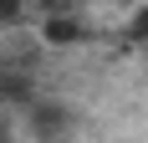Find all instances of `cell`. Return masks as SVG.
I'll return each instance as SVG.
<instances>
[{"label":"cell","mask_w":148,"mask_h":143,"mask_svg":"<svg viewBox=\"0 0 148 143\" xmlns=\"http://www.w3.org/2000/svg\"><path fill=\"white\" fill-rule=\"evenodd\" d=\"M46 41L72 46V41H82V26H77V21H66V15H51V21H46Z\"/></svg>","instance_id":"cell-1"},{"label":"cell","mask_w":148,"mask_h":143,"mask_svg":"<svg viewBox=\"0 0 148 143\" xmlns=\"http://www.w3.org/2000/svg\"><path fill=\"white\" fill-rule=\"evenodd\" d=\"M61 107H36V133H61Z\"/></svg>","instance_id":"cell-2"},{"label":"cell","mask_w":148,"mask_h":143,"mask_svg":"<svg viewBox=\"0 0 148 143\" xmlns=\"http://www.w3.org/2000/svg\"><path fill=\"white\" fill-rule=\"evenodd\" d=\"M128 36L148 46V10H138V15H133V26H128Z\"/></svg>","instance_id":"cell-3"},{"label":"cell","mask_w":148,"mask_h":143,"mask_svg":"<svg viewBox=\"0 0 148 143\" xmlns=\"http://www.w3.org/2000/svg\"><path fill=\"white\" fill-rule=\"evenodd\" d=\"M0 21H21V5H5L0 0Z\"/></svg>","instance_id":"cell-4"}]
</instances>
